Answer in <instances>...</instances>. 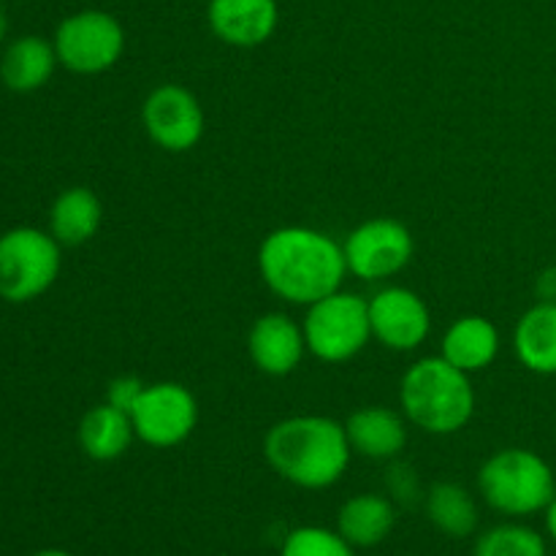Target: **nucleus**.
Returning a JSON list of instances; mask_svg holds the SVG:
<instances>
[{
    "mask_svg": "<svg viewBox=\"0 0 556 556\" xmlns=\"http://www.w3.org/2000/svg\"><path fill=\"white\" fill-rule=\"evenodd\" d=\"M206 22L228 47L255 49L275 36L280 5L277 0H210Z\"/></svg>",
    "mask_w": 556,
    "mask_h": 556,
    "instance_id": "nucleus-13",
    "label": "nucleus"
},
{
    "mask_svg": "<svg viewBox=\"0 0 556 556\" xmlns=\"http://www.w3.org/2000/svg\"><path fill=\"white\" fill-rule=\"evenodd\" d=\"M33 556H76V554L63 552V548H41V552H36Z\"/></svg>",
    "mask_w": 556,
    "mask_h": 556,
    "instance_id": "nucleus-27",
    "label": "nucleus"
},
{
    "mask_svg": "<svg viewBox=\"0 0 556 556\" xmlns=\"http://www.w3.org/2000/svg\"><path fill=\"white\" fill-rule=\"evenodd\" d=\"M52 43L65 71L96 76L119 63L125 52V27L109 11L85 9L60 22Z\"/></svg>",
    "mask_w": 556,
    "mask_h": 556,
    "instance_id": "nucleus-7",
    "label": "nucleus"
},
{
    "mask_svg": "<svg viewBox=\"0 0 556 556\" xmlns=\"http://www.w3.org/2000/svg\"><path fill=\"white\" fill-rule=\"evenodd\" d=\"M348 275L364 282H380L407 269L416 255V239L394 217H372L353 228L342 242Z\"/></svg>",
    "mask_w": 556,
    "mask_h": 556,
    "instance_id": "nucleus-8",
    "label": "nucleus"
},
{
    "mask_svg": "<svg viewBox=\"0 0 556 556\" xmlns=\"http://www.w3.org/2000/svg\"><path fill=\"white\" fill-rule=\"evenodd\" d=\"M476 386L470 375L443 356L418 358L400 383V407L410 427L427 434H456L476 416Z\"/></svg>",
    "mask_w": 556,
    "mask_h": 556,
    "instance_id": "nucleus-3",
    "label": "nucleus"
},
{
    "mask_svg": "<svg viewBox=\"0 0 556 556\" xmlns=\"http://www.w3.org/2000/svg\"><path fill=\"white\" fill-rule=\"evenodd\" d=\"M472 556H548L546 538L527 525H497L476 541Z\"/></svg>",
    "mask_w": 556,
    "mask_h": 556,
    "instance_id": "nucleus-22",
    "label": "nucleus"
},
{
    "mask_svg": "<svg viewBox=\"0 0 556 556\" xmlns=\"http://www.w3.org/2000/svg\"><path fill=\"white\" fill-rule=\"evenodd\" d=\"M264 456L282 481L304 492H320L345 476L353 448L345 424L329 416H291L266 432Z\"/></svg>",
    "mask_w": 556,
    "mask_h": 556,
    "instance_id": "nucleus-2",
    "label": "nucleus"
},
{
    "mask_svg": "<svg viewBox=\"0 0 556 556\" xmlns=\"http://www.w3.org/2000/svg\"><path fill=\"white\" fill-rule=\"evenodd\" d=\"M424 510L434 530L448 538H470L478 527L476 497L462 483H434L424 500Z\"/></svg>",
    "mask_w": 556,
    "mask_h": 556,
    "instance_id": "nucleus-21",
    "label": "nucleus"
},
{
    "mask_svg": "<svg viewBox=\"0 0 556 556\" xmlns=\"http://www.w3.org/2000/svg\"><path fill=\"white\" fill-rule=\"evenodd\" d=\"M500 329L486 315H462L445 329L440 356L462 372H483L500 356Z\"/></svg>",
    "mask_w": 556,
    "mask_h": 556,
    "instance_id": "nucleus-15",
    "label": "nucleus"
},
{
    "mask_svg": "<svg viewBox=\"0 0 556 556\" xmlns=\"http://www.w3.org/2000/svg\"><path fill=\"white\" fill-rule=\"evenodd\" d=\"M248 353L255 369L269 378H286L296 372L307 356L302 324L286 313H266L255 318L248 334Z\"/></svg>",
    "mask_w": 556,
    "mask_h": 556,
    "instance_id": "nucleus-12",
    "label": "nucleus"
},
{
    "mask_svg": "<svg viewBox=\"0 0 556 556\" xmlns=\"http://www.w3.org/2000/svg\"><path fill=\"white\" fill-rule=\"evenodd\" d=\"M63 269V244L49 231L16 226L0 233V299L27 304L43 296Z\"/></svg>",
    "mask_w": 556,
    "mask_h": 556,
    "instance_id": "nucleus-5",
    "label": "nucleus"
},
{
    "mask_svg": "<svg viewBox=\"0 0 556 556\" xmlns=\"http://www.w3.org/2000/svg\"><path fill=\"white\" fill-rule=\"evenodd\" d=\"M407 418L383 405L358 407L348 416L345 434L353 454L375 462H391L407 445Z\"/></svg>",
    "mask_w": 556,
    "mask_h": 556,
    "instance_id": "nucleus-14",
    "label": "nucleus"
},
{
    "mask_svg": "<svg viewBox=\"0 0 556 556\" xmlns=\"http://www.w3.org/2000/svg\"><path fill=\"white\" fill-rule=\"evenodd\" d=\"M147 383H141L136 375H119V378H114L112 383L106 386V402L112 407H117V410L123 413H134L136 402L141 400V394H144Z\"/></svg>",
    "mask_w": 556,
    "mask_h": 556,
    "instance_id": "nucleus-24",
    "label": "nucleus"
},
{
    "mask_svg": "<svg viewBox=\"0 0 556 556\" xmlns=\"http://www.w3.org/2000/svg\"><path fill=\"white\" fill-rule=\"evenodd\" d=\"M76 438H79V448L85 451L87 459L114 462L128 454L130 443L136 440V432L128 413L103 402V405L90 407L81 416Z\"/></svg>",
    "mask_w": 556,
    "mask_h": 556,
    "instance_id": "nucleus-19",
    "label": "nucleus"
},
{
    "mask_svg": "<svg viewBox=\"0 0 556 556\" xmlns=\"http://www.w3.org/2000/svg\"><path fill=\"white\" fill-rule=\"evenodd\" d=\"M543 514H546V532H548V538H552L554 546H556V494H554V500L548 503V508L543 510Z\"/></svg>",
    "mask_w": 556,
    "mask_h": 556,
    "instance_id": "nucleus-26",
    "label": "nucleus"
},
{
    "mask_svg": "<svg viewBox=\"0 0 556 556\" xmlns=\"http://www.w3.org/2000/svg\"><path fill=\"white\" fill-rule=\"evenodd\" d=\"M60 65L54 43L41 36H22L0 58V81L14 92H36L52 79Z\"/></svg>",
    "mask_w": 556,
    "mask_h": 556,
    "instance_id": "nucleus-17",
    "label": "nucleus"
},
{
    "mask_svg": "<svg viewBox=\"0 0 556 556\" xmlns=\"http://www.w3.org/2000/svg\"><path fill=\"white\" fill-rule=\"evenodd\" d=\"M367 304L372 340H378L383 348L410 353L427 342L432 331V313L416 291L405 286H386L375 296H369Z\"/></svg>",
    "mask_w": 556,
    "mask_h": 556,
    "instance_id": "nucleus-11",
    "label": "nucleus"
},
{
    "mask_svg": "<svg viewBox=\"0 0 556 556\" xmlns=\"http://www.w3.org/2000/svg\"><path fill=\"white\" fill-rule=\"evenodd\" d=\"M141 125L163 152H190L204 139L206 117L199 98L182 85H161L141 103Z\"/></svg>",
    "mask_w": 556,
    "mask_h": 556,
    "instance_id": "nucleus-10",
    "label": "nucleus"
},
{
    "mask_svg": "<svg viewBox=\"0 0 556 556\" xmlns=\"http://www.w3.org/2000/svg\"><path fill=\"white\" fill-rule=\"evenodd\" d=\"M280 556H356V548L337 530L307 525L288 532Z\"/></svg>",
    "mask_w": 556,
    "mask_h": 556,
    "instance_id": "nucleus-23",
    "label": "nucleus"
},
{
    "mask_svg": "<svg viewBox=\"0 0 556 556\" xmlns=\"http://www.w3.org/2000/svg\"><path fill=\"white\" fill-rule=\"evenodd\" d=\"M514 351L525 369L556 375V302H538L514 329Z\"/></svg>",
    "mask_w": 556,
    "mask_h": 556,
    "instance_id": "nucleus-20",
    "label": "nucleus"
},
{
    "mask_svg": "<svg viewBox=\"0 0 556 556\" xmlns=\"http://www.w3.org/2000/svg\"><path fill=\"white\" fill-rule=\"evenodd\" d=\"M103 226V204L90 188H65L49 210V233L63 248H79L90 242Z\"/></svg>",
    "mask_w": 556,
    "mask_h": 556,
    "instance_id": "nucleus-18",
    "label": "nucleus"
},
{
    "mask_svg": "<svg viewBox=\"0 0 556 556\" xmlns=\"http://www.w3.org/2000/svg\"><path fill=\"white\" fill-rule=\"evenodd\" d=\"M258 271L277 299L309 307L340 291L348 264L342 242L309 226H280L258 248Z\"/></svg>",
    "mask_w": 556,
    "mask_h": 556,
    "instance_id": "nucleus-1",
    "label": "nucleus"
},
{
    "mask_svg": "<svg viewBox=\"0 0 556 556\" xmlns=\"http://www.w3.org/2000/svg\"><path fill=\"white\" fill-rule=\"evenodd\" d=\"M396 525L394 500L383 494H353L337 510V532L353 548H375Z\"/></svg>",
    "mask_w": 556,
    "mask_h": 556,
    "instance_id": "nucleus-16",
    "label": "nucleus"
},
{
    "mask_svg": "<svg viewBox=\"0 0 556 556\" xmlns=\"http://www.w3.org/2000/svg\"><path fill=\"white\" fill-rule=\"evenodd\" d=\"M130 421H134L136 440L150 448H177L199 427V400L188 386L174 380L150 383L136 402Z\"/></svg>",
    "mask_w": 556,
    "mask_h": 556,
    "instance_id": "nucleus-9",
    "label": "nucleus"
},
{
    "mask_svg": "<svg viewBox=\"0 0 556 556\" xmlns=\"http://www.w3.org/2000/svg\"><path fill=\"white\" fill-rule=\"evenodd\" d=\"M5 30H9V22H5L3 9H0V41H3V38H5Z\"/></svg>",
    "mask_w": 556,
    "mask_h": 556,
    "instance_id": "nucleus-28",
    "label": "nucleus"
},
{
    "mask_svg": "<svg viewBox=\"0 0 556 556\" xmlns=\"http://www.w3.org/2000/svg\"><path fill=\"white\" fill-rule=\"evenodd\" d=\"M538 296L541 302H556V266L538 277Z\"/></svg>",
    "mask_w": 556,
    "mask_h": 556,
    "instance_id": "nucleus-25",
    "label": "nucleus"
},
{
    "mask_svg": "<svg viewBox=\"0 0 556 556\" xmlns=\"http://www.w3.org/2000/svg\"><path fill=\"white\" fill-rule=\"evenodd\" d=\"M307 353L324 364H345L372 340L367 299L351 291H334L309 304L302 320Z\"/></svg>",
    "mask_w": 556,
    "mask_h": 556,
    "instance_id": "nucleus-6",
    "label": "nucleus"
},
{
    "mask_svg": "<svg viewBox=\"0 0 556 556\" xmlns=\"http://www.w3.org/2000/svg\"><path fill=\"white\" fill-rule=\"evenodd\" d=\"M483 503L510 519H525L548 508L556 494L552 465L530 448H503L489 456L478 472Z\"/></svg>",
    "mask_w": 556,
    "mask_h": 556,
    "instance_id": "nucleus-4",
    "label": "nucleus"
}]
</instances>
